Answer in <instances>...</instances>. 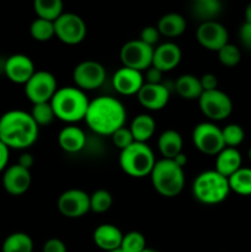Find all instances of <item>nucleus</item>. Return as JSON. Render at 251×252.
<instances>
[{
  "label": "nucleus",
  "mask_w": 251,
  "mask_h": 252,
  "mask_svg": "<svg viewBox=\"0 0 251 252\" xmlns=\"http://www.w3.org/2000/svg\"><path fill=\"white\" fill-rule=\"evenodd\" d=\"M127 111L120 100L112 96H98L89 103L85 122L98 135H112L125 127Z\"/></svg>",
  "instance_id": "nucleus-1"
},
{
  "label": "nucleus",
  "mask_w": 251,
  "mask_h": 252,
  "mask_svg": "<svg viewBox=\"0 0 251 252\" xmlns=\"http://www.w3.org/2000/svg\"><path fill=\"white\" fill-rule=\"evenodd\" d=\"M39 127L29 112L11 110L0 117V140L9 149H27L36 143Z\"/></svg>",
  "instance_id": "nucleus-2"
},
{
  "label": "nucleus",
  "mask_w": 251,
  "mask_h": 252,
  "mask_svg": "<svg viewBox=\"0 0 251 252\" xmlns=\"http://www.w3.org/2000/svg\"><path fill=\"white\" fill-rule=\"evenodd\" d=\"M89 103L90 100L85 91L80 90L76 86L58 88L51 100V106L56 118L69 125L85 120Z\"/></svg>",
  "instance_id": "nucleus-3"
},
{
  "label": "nucleus",
  "mask_w": 251,
  "mask_h": 252,
  "mask_svg": "<svg viewBox=\"0 0 251 252\" xmlns=\"http://www.w3.org/2000/svg\"><path fill=\"white\" fill-rule=\"evenodd\" d=\"M150 180L155 191L162 197L179 196L185 187V171L174 160L164 159L155 162Z\"/></svg>",
  "instance_id": "nucleus-4"
},
{
  "label": "nucleus",
  "mask_w": 251,
  "mask_h": 252,
  "mask_svg": "<svg viewBox=\"0 0 251 252\" xmlns=\"http://www.w3.org/2000/svg\"><path fill=\"white\" fill-rule=\"evenodd\" d=\"M192 193L201 203L214 206L225 201L228 194L230 193V187L226 177L217 172L216 170H207L194 179Z\"/></svg>",
  "instance_id": "nucleus-5"
},
{
  "label": "nucleus",
  "mask_w": 251,
  "mask_h": 252,
  "mask_svg": "<svg viewBox=\"0 0 251 252\" xmlns=\"http://www.w3.org/2000/svg\"><path fill=\"white\" fill-rule=\"evenodd\" d=\"M155 155L147 143L134 142L126 149L121 150L120 166L125 174L130 177H145L153 171Z\"/></svg>",
  "instance_id": "nucleus-6"
},
{
  "label": "nucleus",
  "mask_w": 251,
  "mask_h": 252,
  "mask_svg": "<svg viewBox=\"0 0 251 252\" xmlns=\"http://www.w3.org/2000/svg\"><path fill=\"white\" fill-rule=\"evenodd\" d=\"M192 142L198 152L206 155H218L225 148L221 128L213 122L198 123L192 132Z\"/></svg>",
  "instance_id": "nucleus-7"
},
{
  "label": "nucleus",
  "mask_w": 251,
  "mask_h": 252,
  "mask_svg": "<svg viewBox=\"0 0 251 252\" xmlns=\"http://www.w3.org/2000/svg\"><path fill=\"white\" fill-rule=\"evenodd\" d=\"M54 32L62 43L75 46L85 39L88 27L79 15L74 12H63L61 17L54 21Z\"/></svg>",
  "instance_id": "nucleus-8"
},
{
  "label": "nucleus",
  "mask_w": 251,
  "mask_h": 252,
  "mask_svg": "<svg viewBox=\"0 0 251 252\" xmlns=\"http://www.w3.org/2000/svg\"><path fill=\"white\" fill-rule=\"evenodd\" d=\"M58 90L57 79L51 71L36 70L32 78L25 84V94L33 105L51 102Z\"/></svg>",
  "instance_id": "nucleus-9"
},
{
  "label": "nucleus",
  "mask_w": 251,
  "mask_h": 252,
  "mask_svg": "<svg viewBox=\"0 0 251 252\" xmlns=\"http://www.w3.org/2000/svg\"><path fill=\"white\" fill-rule=\"evenodd\" d=\"M155 48V47H154ZM154 48L138 39L126 42L120 51V58L123 66L144 71L152 66Z\"/></svg>",
  "instance_id": "nucleus-10"
},
{
  "label": "nucleus",
  "mask_w": 251,
  "mask_h": 252,
  "mask_svg": "<svg viewBox=\"0 0 251 252\" xmlns=\"http://www.w3.org/2000/svg\"><path fill=\"white\" fill-rule=\"evenodd\" d=\"M201 112L211 121L226 120L233 112V101L220 90L203 91L198 98Z\"/></svg>",
  "instance_id": "nucleus-11"
},
{
  "label": "nucleus",
  "mask_w": 251,
  "mask_h": 252,
  "mask_svg": "<svg viewBox=\"0 0 251 252\" xmlns=\"http://www.w3.org/2000/svg\"><path fill=\"white\" fill-rule=\"evenodd\" d=\"M73 80L80 90H96L105 83L106 69L102 64L91 59L80 62L73 70Z\"/></svg>",
  "instance_id": "nucleus-12"
},
{
  "label": "nucleus",
  "mask_w": 251,
  "mask_h": 252,
  "mask_svg": "<svg viewBox=\"0 0 251 252\" xmlns=\"http://www.w3.org/2000/svg\"><path fill=\"white\" fill-rule=\"evenodd\" d=\"M57 208L65 218H81L90 212V194L79 189H66L58 197Z\"/></svg>",
  "instance_id": "nucleus-13"
},
{
  "label": "nucleus",
  "mask_w": 251,
  "mask_h": 252,
  "mask_svg": "<svg viewBox=\"0 0 251 252\" xmlns=\"http://www.w3.org/2000/svg\"><path fill=\"white\" fill-rule=\"evenodd\" d=\"M196 38L203 48L218 52L229 43V33L225 26L218 21L201 22L196 30Z\"/></svg>",
  "instance_id": "nucleus-14"
},
{
  "label": "nucleus",
  "mask_w": 251,
  "mask_h": 252,
  "mask_svg": "<svg viewBox=\"0 0 251 252\" xmlns=\"http://www.w3.org/2000/svg\"><path fill=\"white\" fill-rule=\"evenodd\" d=\"M4 73L10 81L25 85L32 78L36 69L32 59L26 54H12L5 61Z\"/></svg>",
  "instance_id": "nucleus-15"
},
{
  "label": "nucleus",
  "mask_w": 251,
  "mask_h": 252,
  "mask_svg": "<svg viewBox=\"0 0 251 252\" xmlns=\"http://www.w3.org/2000/svg\"><path fill=\"white\" fill-rule=\"evenodd\" d=\"M31 171L15 164L7 166L2 175V186L11 196H21L29 191L31 186Z\"/></svg>",
  "instance_id": "nucleus-16"
},
{
  "label": "nucleus",
  "mask_w": 251,
  "mask_h": 252,
  "mask_svg": "<svg viewBox=\"0 0 251 252\" xmlns=\"http://www.w3.org/2000/svg\"><path fill=\"white\" fill-rule=\"evenodd\" d=\"M138 101L149 111H160L165 108L170 100V90L164 84H145L137 94Z\"/></svg>",
  "instance_id": "nucleus-17"
},
{
  "label": "nucleus",
  "mask_w": 251,
  "mask_h": 252,
  "mask_svg": "<svg viewBox=\"0 0 251 252\" xmlns=\"http://www.w3.org/2000/svg\"><path fill=\"white\" fill-rule=\"evenodd\" d=\"M112 84L120 95L133 96L137 95L144 85V76L142 71L122 66L113 74Z\"/></svg>",
  "instance_id": "nucleus-18"
},
{
  "label": "nucleus",
  "mask_w": 251,
  "mask_h": 252,
  "mask_svg": "<svg viewBox=\"0 0 251 252\" xmlns=\"http://www.w3.org/2000/svg\"><path fill=\"white\" fill-rule=\"evenodd\" d=\"M181 58V48L174 42H165L154 48L152 66L159 69L162 73H167L179 65Z\"/></svg>",
  "instance_id": "nucleus-19"
},
{
  "label": "nucleus",
  "mask_w": 251,
  "mask_h": 252,
  "mask_svg": "<svg viewBox=\"0 0 251 252\" xmlns=\"http://www.w3.org/2000/svg\"><path fill=\"white\" fill-rule=\"evenodd\" d=\"M93 239L95 245L105 252H111L121 249L123 233L113 224H101L94 230Z\"/></svg>",
  "instance_id": "nucleus-20"
},
{
  "label": "nucleus",
  "mask_w": 251,
  "mask_h": 252,
  "mask_svg": "<svg viewBox=\"0 0 251 252\" xmlns=\"http://www.w3.org/2000/svg\"><path fill=\"white\" fill-rule=\"evenodd\" d=\"M58 144L69 154L81 152L86 145L85 132L75 125L65 126L58 134Z\"/></svg>",
  "instance_id": "nucleus-21"
},
{
  "label": "nucleus",
  "mask_w": 251,
  "mask_h": 252,
  "mask_svg": "<svg viewBox=\"0 0 251 252\" xmlns=\"http://www.w3.org/2000/svg\"><path fill=\"white\" fill-rule=\"evenodd\" d=\"M243 158L240 152L236 148H224L216 158V171L229 179L233 174H235L239 169H241Z\"/></svg>",
  "instance_id": "nucleus-22"
},
{
  "label": "nucleus",
  "mask_w": 251,
  "mask_h": 252,
  "mask_svg": "<svg viewBox=\"0 0 251 252\" xmlns=\"http://www.w3.org/2000/svg\"><path fill=\"white\" fill-rule=\"evenodd\" d=\"M184 139L181 134L175 129H166L157 138V149L164 159H174L182 153Z\"/></svg>",
  "instance_id": "nucleus-23"
},
{
  "label": "nucleus",
  "mask_w": 251,
  "mask_h": 252,
  "mask_svg": "<svg viewBox=\"0 0 251 252\" xmlns=\"http://www.w3.org/2000/svg\"><path fill=\"white\" fill-rule=\"evenodd\" d=\"M187 22L182 15L177 12H169L161 16L157 21V29L161 36L167 37V38H175L179 37L186 31Z\"/></svg>",
  "instance_id": "nucleus-24"
},
{
  "label": "nucleus",
  "mask_w": 251,
  "mask_h": 252,
  "mask_svg": "<svg viewBox=\"0 0 251 252\" xmlns=\"http://www.w3.org/2000/svg\"><path fill=\"white\" fill-rule=\"evenodd\" d=\"M157 129V122L148 113H140L133 118L129 130L132 133L134 142L147 143L154 135Z\"/></svg>",
  "instance_id": "nucleus-25"
},
{
  "label": "nucleus",
  "mask_w": 251,
  "mask_h": 252,
  "mask_svg": "<svg viewBox=\"0 0 251 252\" xmlns=\"http://www.w3.org/2000/svg\"><path fill=\"white\" fill-rule=\"evenodd\" d=\"M175 91L185 100H198L203 93L199 78L192 74H184L179 76L175 81Z\"/></svg>",
  "instance_id": "nucleus-26"
},
{
  "label": "nucleus",
  "mask_w": 251,
  "mask_h": 252,
  "mask_svg": "<svg viewBox=\"0 0 251 252\" xmlns=\"http://www.w3.org/2000/svg\"><path fill=\"white\" fill-rule=\"evenodd\" d=\"M221 2L219 0H196L191 5V12L201 22L216 21L221 12Z\"/></svg>",
  "instance_id": "nucleus-27"
},
{
  "label": "nucleus",
  "mask_w": 251,
  "mask_h": 252,
  "mask_svg": "<svg viewBox=\"0 0 251 252\" xmlns=\"http://www.w3.org/2000/svg\"><path fill=\"white\" fill-rule=\"evenodd\" d=\"M2 252H32L33 240L31 236L22 231H16L5 238L1 246Z\"/></svg>",
  "instance_id": "nucleus-28"
},
{
  "label": "nucleus",
  "mask_w": 251,
  "mask_h": 252,
  "mask_svg": "<svg viewBox=\"0 0 251 252\" xmlns=\"http://www.w3.org/2000/svg\"><path fill=\"white\" fill-rule=\"evenodd\" d=\"M63 2L61 0H34L33 9L37 17L54 22L63 14Z\"/></svg>",
  "instance_id": "nucleus-29"
},
{
  "label": "nucleus",
  "mask_w": 251,
  "mask_h": 252,
  "mask_svg": "<svg viewBox=\"0 0 251 252\" xmlns=\"http://www.w3.org/2000/svg\"><path fill=\"white\" fill-rule=\"evenodd\" d=\"M230 191L240 196H251V169L241 167L228 179Z\"/></svg>",
  "instance_id": "nucleus-30"
},
{
  "label": "nucleus",
  "mask_w": 251,
  "mask_h": 252,
  "mask_svg": "<svg viewBox=\"0 0 251 252\" xmlns=\"http://www.w3.org/2000/svg\"><path fill=\"white\" fill-rule=\"evenodd\" d=\"M30 33H31L32 38L37 42H47L49 39L53 38L56 36L54 32V22L47 21V20H42L37 17L33 20L30 26Z\"/></svg>",
  "instance_id": "nucleus-31"
},
{
  "label": "nucleus",
  "mask_w": 251,
  "mask_h": 252,
  "mask_svg": "<svg viewBox=\"0 0 251 252\" xmlns=\"http://www.w3.org/2000/svg\"><path fill=\"white\" fill-rule=\"evenodd\" d=\"M112 194L107 189H97L90 194V211L94 213H106L112 207Z\"/></svg>",
  "instance_id": "nucleus-32"
},
{
  "label": "nucleus",
  "mask_w": 251,
  "mask_h": 252,
  "mask_svg": "<svg viewBox=\"0 0 251 252\" xmlns=\"http://www.w3.org/2000/svg\"><path fill=\"white\" fill-rule=\"evenodd\" d=\"M147 249L145 236L139 231H129L123 234L121 250L123 252H143Z\"/></svg>",
  "instance_id": "nucleus-33"
},
{
  "label": "nucleus",
  "mask_w": 251,
  "mask_h": 252,
  "mask_svg": "<svg viewBox=\"0 0 251 252\" xmlns=\"http://www.w3.org/2000/svg\"><path fill=\"white\" fill-rule=\"evenodd\" d=\"M31 117L36 122L38 127H43V126L51 125L56 118V115L53 112L51 102L44 103H37V105L32 106V111L30 112Z\"/></svg>",
  "instance_id": "nucleus-34"
},
{
  "label": "nucleus",
  "mask_w": 251,
  "mask_h": 252,
  "mask_svg": "<svg viewBox=\"0 0 251 252\" xmlns=\"http://www.w3.org/2000/svg\"><path fill=\"white\" fill-rule=\"evenodd\" d=\"M221 134H223L225 148H236L244 142V138H245L243 127L236 123H230L221 128Z\"/></svg>",
  "instance_id": "nucleus-35"
},
{
  "label": "nucleus",
  "mask_w": 251,
  "mask_h": 252,
  "mask_svg": "<svg viewBox=\"0 0 251 252\" xmlns=\"http://www.w3.org/2000/svg\"><path fill=\"white\" fill-rule=\"evenodd\" d=\"M218 53V59L223 65L225 66H235L240 63L241 61V52L235 44L228 43L217 52Z\"/></svg>",
  "instance_id": "nucleus-36"
},
{
  "label": "nucleus",
  "mask_w": 251,
  "mask_h": 252,
  "mask_svg": "<svg viewBox=\"0 0 251 252\" xmlns=\"http://www.w3.org/2000/svg\"><path fill=\"white\" fill-rule=\"evenodd\" d=\"M111 139H112L113 145L116 148H118L120 150L126 149L129 145H132L134 143V138H133L132 133H130L129 128L122 127L118 130H116L112 135H111Z\"/></svg>",
  "instance_id": "nucleus-37"
},
{
  "label": "nucleus",
  "mask_w": 251,
  "mask_h": 252,
  "mask_svg": "<svg viewBox=\"0 0 251 252\" xmlns=\"http://www.w3.org/2000/svg\"><path fill=\"white\" fill-rule=\"evenodd\" d=\"M160 32L157 31V26H147L140 31V36L139 39L144 43H147L148 46L153 47L154 48L155 44H157L160 39Z\"/></svg>",
  "instance_id": "nucleus-38"
},
{
  "label": "nucleus",
  "mask_w": 251,
  "mask_h": 252,
  "mask_svg": "<svg viewBox=\"0 0 251 252\" xmlns=\"http://www.w3.org/2000/svg\"><path fill=\"white\" fill-rule=\"evenodd\" d=\"M42 252H68V250H66L65 244L61 239L52 238L44 243Z\"/></svg>",
  "instance_id": "nucleus-39"
},
{
  "label": "nucleus",
  "mask_w": 251,
  "mask_h": 252,
  "mask_svg": "<svg viewBox=\"0 0 251 252\" xmlns=\"http://www.w3.org/2000/svg\"><path fill=\"white\" fill-rule=\"evenodd\" d=\"M199 81H201V86L203 91H212L218 89V79H217V76L212 73L203 74V75L199 78Z\"/></svg>",
  "instance_id": "nucleus-40"
},
{
  "label": "nucleus",
  "mask_w": 251,
  "mask_h": 252,
  "mask_svg": "<svg viewBox=\"0 0 251 252\" xmlns=\"http://www.w3.org/2000/svg\"><path fill=\"white\" fill-rule=\"evenodd\" d=\"M239 37L245 48L251 51V24L250 22H244L239 31Z\"/></svg>",
  "instance_id": "nucleus-41"
},
{
  "label": "nucleus",
  "mask_w": 251,
  "mask_h": 252,
  "mask_svg": "<svg viewBox=\"0 0 251 252\" xmlns=\"http://www.w3.org/2000/svg\"><path fill=\"white\" fill-rule=\"evenodd\" d=\"M162 75H164L162 71H160L159 69L154 68V66H150V68L145 71L144 83L145 84H161Z\"/></svg>",
  "instance_id": "nucleus-42"
},
{
  "label": "nucleus",
  "mask_w": 251,
  "mask_h": 252,
  "mask_svg": "<svg viewBox=\"0 0 251 252\" xmlns=\"http://www.w3.org/2000/svg\"><path fill=\"white\" fill-rule=\"evenodd\" d=\"M9 158H10L9 147H6V145L0 140V172L6 170L7 162H9Z\"/></svg>",
  "instance_id": "nucleus-43"
},
{
  "label": "nucleus",
  "mask_w": 251,
  "mask_h": 252,
  "mask_svg": "<svg viewBox=\"0 0 251 252\" xmlns=\"http://www.w3.org/2000/svg\"><path fill=\"white\" fill-rule=\"evenodd\" d=\"M34 164V159H33V155L30 154V153H24V154L20 155L19 158V161H17V165H20L21 167L24 169L30 170Z\"/></svg>",
  "instance_id": "nucleus-44"
},
{
  "label": "nucleus",
  "mask_w": 251,
  "mask_h": 252,
  "mask_svg": "<svg viewBox=\"0 0 251 252\" xmlns=\"http://www.w3.org/2000/svg\"><path fill=\"white\" fill-rule=\"evenodd\" d=\"M171 160H174V161L176 162L180 167H182V169H184L185 165L187 164V155L184 154V153H180L179 155H176V157Z\"/></svg>",
  "instance_id": "nucleus-45"
},
{
  "label": "nucleus",
  "mask_w": 251,
  "mask_h": 252,
  "mask_svg": "<svg viewBox=\"0 0 251 252\" xmlns=\"http://www.w3.org/2000/svg\"><path fill=\"white\" fill-rule=\"evenodd\" d=\"M245 22H250L251 24V2L245 9Z\"/></svg>",
  "instance_id": "nucleus-46"
},
{
  "label": "nucleus",
  "mask_w": 251,
  "mask_h": 252,
  "mask_svg": "<svg viewBox=\"0 0 251 252\" xmlns=\"http://www.w3.org/2000/svg\"><path fill=\"white\" fill-rule=\"evenodd\" d=\"M143 252H159V251L154 250V249H149V248H147V249H145V250L143 251Z\"/></svg>",
  "instance_id": "nucleus-47"
},
{
  "label": "nucleus",
  "mask_w": 251,
  "mask_h": 252,
  "mask_svg": "<svg viewBox=\"0 0 251 252\" xmlns=\"http://www.w3.org/2000/svg\"><path fill=\"white\" fill-rule=\"evenodd\" d=\"M248 157H249V160L251 161V147H250V149H249V152H248Z\"/></svg>",
  "instance_id": "nucleus-48"
},
{
  "label": "nucleus",
  "mask_w": 251,
  "mask_h": 252,
  "mask_svg": "<svg viewBox=\"0 0 251 252\" xmlns=\"http://www.w3.org/2000/svg\"><path fill=\"white\" fill-rule=\"evenodd\" d=\"M111 252H123L122 250H121V249H118V250H115V251H111Z\"/></svg>",
  "instance_id": "nucleus-49"
}]
</instances>
